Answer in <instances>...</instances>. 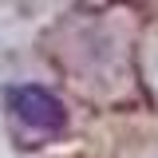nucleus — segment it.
I'll return each instance as SVG.
<instances>
[{"label":"nucleus","instance_id":"nucleus-1","mask_svg":"<svg viewBox=\"0 0 158 158\" xmlns=\"http://www.w3.org/2000/svg\"><path fill=\"white\" fill-rule=\"evenodd\" d=\"M8 107H12V115H16L24 127H32V131H48V135H56V131L67 127V111H63V103H59L48 87H36V83L12 87V91H8Z\"/></svg>","mask_w":158,"mask_h":158}]
</instances>
